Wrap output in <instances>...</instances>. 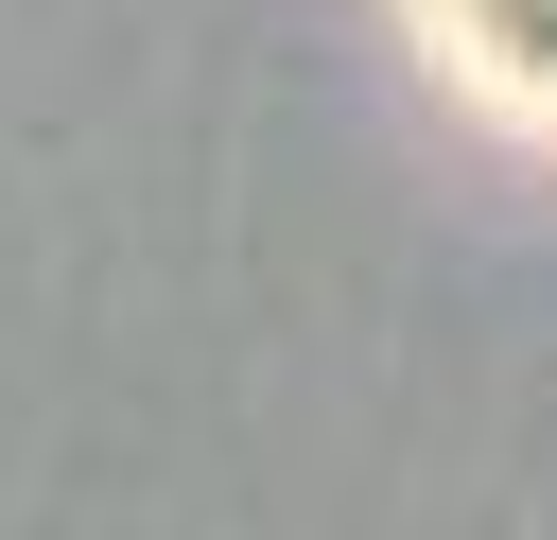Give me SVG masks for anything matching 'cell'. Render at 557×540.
Returning <instances> with one entry per match:
<instances>
[{
  "instance_id": "obj_1",
  "label": "cell",
  "mask_w": 557,
  "mask_h": 540,
  "mask_svg": "<svg viewBox=\"0 0 557 540\" xmlns=\"http://www.w3.org/2000/svg\"><path fill=\"white\" fill-rule=\"evenodd\" d=\"M418 35H435V70L470 105H505L522 139H557V0H418Z\"/></svg>"
}]
</instances>
